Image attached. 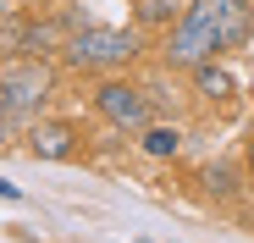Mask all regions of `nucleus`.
Returning a JSON list of instances; mask_svg holds the SVG:
<instances>
[{
  "label": "nucleus",
  "instance_id": "f257e3e1",
  "mask_svg": "<svg viewBox=\"0 0 254 243\" xmlns=\"http://www.w3.org/2000/svg\"><path fill=\"white\" fill-rule=\"evenodd\" d=\"M249 33V0H193L183 11V22L166 39V61L172 66H199L216 50L238 45Z\"/></svg>",
  "mask_w": 254,
  "mask_h": 243
},
{
  "label": "nucleus",
  "instance_id": "f03ea898",
  "mask_svg": "<svg viewBox=\"0 0 254 243\" xmlns=\"http://www.w3.org/2000/svg\"><path fill=\"white\" fill-rule=\"evenodd\" d=\"M66 56L77 66H127L138 56V33L133 28H83L66 45Z\"/></svg>",
  "mask_w": 254,
  "mask_h": 243
},
{
  "label": "nucleus",
  "instance_id": "7ed1b4c3",
  "mask_svg": "<svg viewBox=\"0 0 254 243\" xmlns=\"http://www.w3.org/2000/svg\"><path fill=\"white\" fill-rule=\"evenodd\" d=\"M45 94H50V72L39 66V61L11 66L6 77H0V111H6V122H11V127H17L22 116H33L39 105H45Z\"/></svg>",
  "mask_w": 254,
  "mask_h": 243
},
{
  "label": "nucleus",
  "instance_id": "20e7f679",
  "mask_svg": "<svg viewBox=\"0 0 254 243\" xmlns=\"http://www.w3.org/2000/svg\"><path fill=\"white\" fill-rule=\"evenodd\" d=\"M94 105H100L105 122H116V127H144L149 122V94L133 89V83H100Z\"/></svg>",
  "mask_w": 254,
  "mask_h": 243
},
{
  "label": "nucleus",
  "instance_id": "39448f33",
  "mask_svg": "<svg viewBox=\"0 0 254 243\" xmlns=\"http://www.w3.org/2000/svg\"><path fill=\"white\" fill-rule=\"evenodd\" d=\"M28 155L33 160H72L77 155V133L66 122H33L28 127Z\"/></svg>",
  "mask_w": 254,
  "mask_h": 243
},
{
  "label": "nucleus",
  "instance_id": "423d86ee",
  "mask_svg": "<svg viewBox=\"0 0 254 243\" xmlns=\"http://www.w3.org/2000/svg\"><path fill=\"white\" fill-rule=\"evenodd\" d=\"M188 72H193V89H199L204 100H227V94H232V72L216 66V56L199 61V66H188Z\"/></svg>",
  "mask_w": 254,
  "mask_h": 243
},
{
  "label": "nucleus",
  "instance_id": "0eeeda50",
  "mask_svg": "<svg viewBox=\"0 0 254 243\" xmlns=\"http://www.w3.org/2000/svg\"><path fill=\"white\" fill-rule=\"evenodd\" d=\"M177 149H183V133H177V127H144V155L172 160Z\"/></svg>",
  "mask_w": 254,
  "mask_h": 243
},
{
  "label": "nucleus",
  "instance_id": "6e6552de",
  "mask_svg": "<svg viewBox=\"0 0 254 243\" xmlns=\"http://www.w3.org/2000/svg\"><path fill=\"white\" fill-rule=\"evenodd\" d=\"M204 182H210V193H221V199L232 193V172H227V166H210V172H204Z\"/></svg>",
  "mask_w": 254,
  "mask_h": 243
},
{
  "label": "nucleus",
  "instance_id": "1a4fd4ad",
  "mask_svg": "<svg viewBox=\"0 0 254 243\" xmlns=\"http://www.w3.org/2000/svg\"><path fill=\"white\" fill-rule=\"evenodd\" d=\"M249 177H254V138H249Z\"/></svg>",
  "mask_w": 254,
  "mask_h": 243
},
{
  "label": "nucleus",
  "instance_id": "9d476101",
  "mask_svg": "<svg viewBox=\"0 0 254 243\" xmlns=\"http://www.w3.org/2000/svg\"><path fill=\"white\" fill-rule=\"evenodd\" d=\"M6 11H11V0H0V22H6Z\"/></svg>",
  "mask_w": 254,
  "mask_h": 243
}]
</instances>
